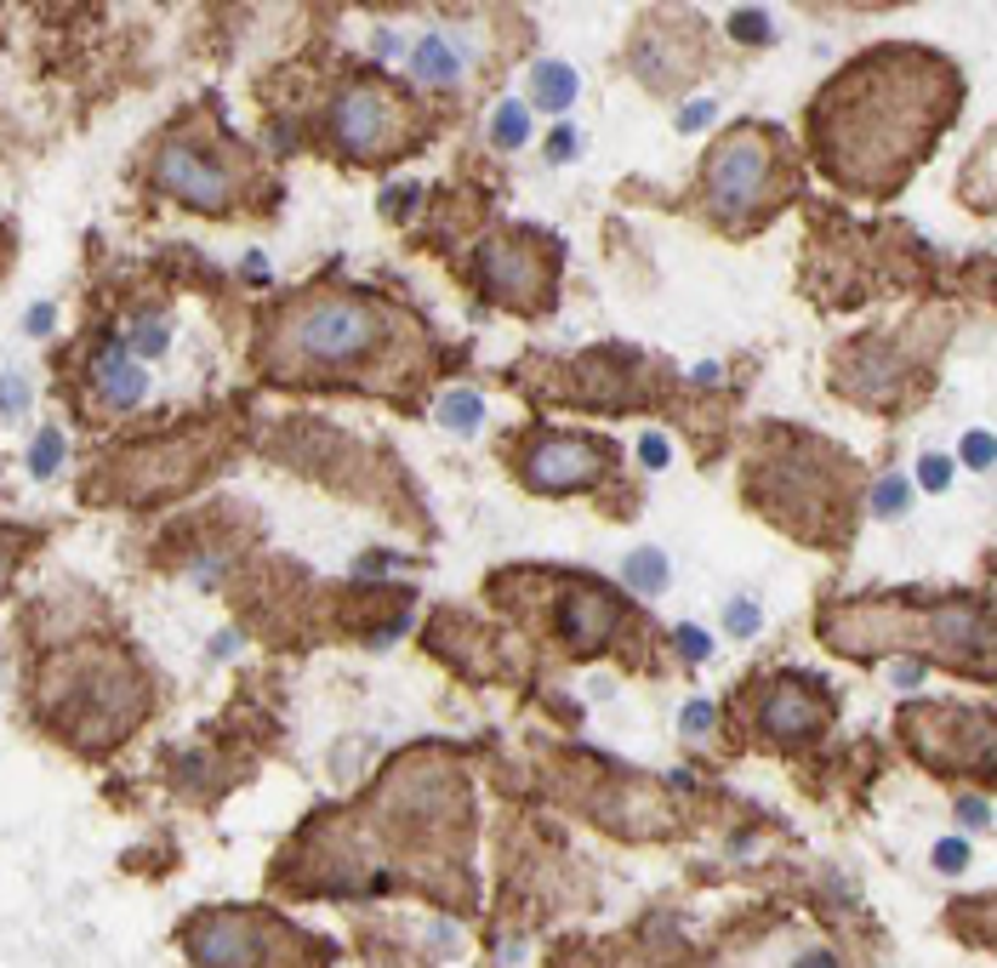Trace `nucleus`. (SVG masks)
Masks as SVG:
<instances>
[{"label":"nucleus","mask_w":997,"mask_h":968,"mask_svg":"<svg viewBox=\"0 0 997 968\" xmlns=\"http://www.w3.org/2000/svg\"><path fill=\"white\" fill-rule=\"evenodd\" d=\"M764 730L776 740H815L827 730V695H820L810 678L781 673L764 695Z\"/></svg>","instance_id":"13"},{"label":"nucleus","mask_w":997,"mask_h":968,"mask_svg":"<svg viewBox=\"0 0 997 968\" xmlns=\"http://www.w3.org/2000/svg\"><path fill=\"white\" fill-rule=\"evenodd\" d=\"M901 730L929 763L981 769L992 775V712H958V707H917L901 718Z\"/></svg>","instance_id":"9"},{"label":"nucleus","mask_w":997,"mask_h":968,"mask_svg":"<svg viewBox=\"0 0 997 968\" xmlns=\"http://www.w3.org/2000/svg\"><path fill=\"white\" fill-rule=\"evenodd\" d=\"M63 451H69L63 433H58V428H46V433L29 444V474H40V479H46V474H58V467H63Z\"/></svg>","instance_id":"23"},{"label":"nucleus","mask_w":997,"mask_h":968,"mask_svg":"<svg viewBox=\"0 0 997 968\" xmlns=\"http://www.w3.org/2000/svg\"><path fill=\"white\" fill-rule=\"evenodd\" d=\"M628 587L644 592V599H656V592L667 587V559H661L656 548H639V553L628 559Z\"/></svg>","instance_id":"20"},{"label":"nucleus","mask_w":997,"mask_h":968,"mask_svg":"<svg viewBox=\"0 0 997 968\" xmlns=\"http://www.w3.org/2000/svg\"><path fill=\"white\" fill-rule=\"evenodd\" d=\"M684 730H690V735H707V730H713V707H707V701H690V707H684Z\"/></svg>","instance_id":"34"},{"label":"nucleus","mask_w":997,"mask_h":968,"mask_svg":"<svg viewBox=\"0 0 997 968\" xmlns=\"http://www.w3.org/2000/svg\"><path fill=\"white\" fill-rule=\"evenodd\" d=\"M679 644L690 650V661H702V655H707V633H702V627H684V633H679Z\"/></svg>","instance_id":"36"},{"label":"nucleus","mask_w":997,"mask_h":968,"mask_svg":"<svg viewBox=\"0 0 997 968\" xmlns=\"http://www.w3.org/2000/svg\"><path fill=\"white\" fill-rule=\"evenodd\" d=\"M889 678L901 684V689H917V684H924V661H901V666H889Z\"/></svg>","instance_id":"35"},{"label":"nucleus","mask_w":997,"mask_h":968,"mask_svg":"<svg viewBox=\"0 0 997 968\" xmlns=\"http://www.w3.org/2000/svg\"><path fill=\"white\" fill-rule=\"evenodd\" d=\"M963 462L975 467V474H986V467H992V439L986 433H969L963 439Z\"/></svg>","instance_id":"29"},{"label":"nucleus","mask_w":997,"mask_h":968,"mask_svg":"<svg viewBox=\"0 0 997 968\" xmlns=\"http://www.w3.org/2000/svg\"><path fill=\"white\" fill-rule=\"evenodd\" d=\"M29 331H35V336L52 331V308H29Z\"/></svg>","instance_id":"38"},{"label":"nucleus","mask_w":997,"mask_h":968,"mask_svg":"<svg viewBox=\"0 0 997 968\" xmlns=\"http://www.w3.org/2000/svg\"><path fill=\"white\" fill-rule=\"evenodd\" d=\"M730 35H735L741 46H769V40H776V23H769L758 7H746V12L730 17Z\"/></svg>","instance_id":"24"},{"label":"nucleus","mask_w":997,"mask_h":968,"mask_svg":"<svg viewBox=\"0 0 997 968\" xmlns=\"http://www.w3.org/2000/svg\"><path fill=\"white\" fill-rule=\"evenodd\" d=\"M183 940L194 968H303L308 957L296 929L263 911H199Z\"/></svg>","instance_id":"6"},{"label":"nucleus","mask_w":997,"mask_h":968,"mask_svg":"<svg viewBox=\"0 0 997 968\" xmlns=\"http://www.w3.org/2000/svg\"><path fill=\"white\" fill-rule=\"evenodd\" d=\"M798 968H838V963H832V952H810V957L798 963Z\"/></svg>","instance_id":"39"},{"label":"nucleus","mask_w":997,"mask_h":968,"mask_svg":"<svg viewBox=\"0 0 997 968\" xmlns=\"http://www.w3.org/2000/svg\"><path fill=\"white\" fill-rule=\"evenodd\" d=\"M405 336V319L360 291H308L273 314L263 365L273 377H348L377 365Z\"/></svg>","instance_id":"2"},{"label":"nucleus","mask_w":997,"mask_h":968,"mask_svg":"<svg viewBox=\"0 0 997 968\" xmlns=\"http://www.w3.org/2000/svg\"><path fill=\"white\" fill-rule=\"evenodd\" d=\"M907 502H912L907 474H884L878 485L866 490V513H872V518H901V513H907Z\"/></svg>","instance_id":"18"},{"label":"nucleus","mask_w":997,"mask_h":968,"mask_svg":"<svg viewBox=\"0 0 997 968\" xmlns=\"http://www.w3.org/2000/svg\"><path fill=\"white\" fill-rule=\"evenodd\" d=\"M639 456H644V467H667V439L661 433H644L639 439Z\"/></svg>","instance_id":"33"},{"label":"nucleus","mask_w":997,"mask_h":968,"mask_svg":"<svg viewBox=\"0 0 997 968\" xmlns=\"http://www.w3.org/2000/svg\"><path fill=\"white\" fill-rule=\"evenodd\" d=\"M986 177H992V143H981V155H975V171H969V188H975V211H986L992 206V188H986Z\"/></svg>","instance_id":"25"},{"label":"nucleus","mask_w":997,"mask_h":968,"mask_svg":"<svg viewBox=\"0 0 997 968\" xmlns=\"http://www.w3.org/2000/svg\"><path fill=\"white\" fill-rule=\"evenodd\" d=\"M730 633H735V638H753V633H758V610L746 604V599L730 604Z\"/></svg>","instance_id":"31"},{"label":"nucleus","mask_w":997,"mask_h":968,"mask_svg":"<svg viewBox=\"0 0 997 968\" xmlns=\"http://www.w3.org/2000/svg\"><path fill=\"white\" fill-rule=\"evenodd\" d=\"M986 821H992L986 798H969V804H963V826H986Z\"/></svg>","instance_id":"37"},{"label":"nucleus","mask_w":997,"mask_h":968,"mask_svg":"<svg viewBox=\"0 0 997 968\" xmlns=\"http://www.w3.org/2000/svg\"><path fill=\"white\" fill-rule=\"evenodd\" d=\"M792 194V166L787 148L769 126H730V137L713 143L702 166V200L713 222H725L730 234H753L769 211H781Z\"/></svg>","instance_id":"5"},{"label":"nucleus","mask_w":997,"mask_h":968,"mask_svg":"<svg viewBox=\"0 0 997 968\" xmlns=\"http://www.w3.org/2000/svg\"><path fill=\"white\" fill-rule=\"evenodd\" d=\"M935 866H940V872H963V866H969V843H958V837L935 843Z\"/></svg>","instance_id":"27"},{"label":"nucleus","mask_w":997,"mask_h":968,"mask_svg":"<svg viewBox=\"0 0 997 968\" xmlns=\"http://www.w3.org/2000/svg\"><path fill=\"white\" fill-rule=\"evenodd\" d=\"M616 622H621V599H616L610 587H598V581H559V615H554V627H559V638L576 655L605 650L610 633H616Z\"/></svg>","instance_id":"12"},{"label":"nucleus","mask_w":997,"mask_h":968,"mask_svg":"<svg viewBox=\"0 0 997 968\" xmlns=\"http://www.w3.org/2000/svg\"><path fill=\"white\" fill-rule=\"evenodd\" d=\"M0 587H7V559H0Z\"/></svg>","instance_id":"40"},{"label":"nucleus","mask_w":997,"mask_h":968,"mask_svg":"<svg viewBox=\"0 0 997 968\" xmlns=\"http://www.w3.org/2000/svg\"><path fill=\"white\" fill-rule=\"evenodd\" d=\"M820 638L838 655H907V650H929L935 661H963L969 673H992V615L986 604H912V599H855V604H832L820 615Z\"/></svg>","instance_id":"3"},{"label":"nucleus","mask_w":997,"mask_h":968,"mask_svg":"<svg viewBox=\"0 0 997 968\" xmlns=\"http://www.w3.org/2000/svg\"><path fill=\"white\" fill-rule=\"evenodd\" d=\"M917 485H924V490H946V485H952V462H946V456H924V462H917Z\"/></svg>","instance_id":"26"},{"label":"nucleus","mask_w":997,"mask_h":968,"mask_svg":"<svg viewBox=\"0 0 997 968\" xmlns=\"http://www.w3.org/2000/svg\"><path fill=\"white\" fill-rule=\"evenodd\" d=\"M554 268H559V252L542 234L513 229L479 245V285L502 308H542L554 296Z\"/></svg>","instance_id":"8"},{"label":"nucleus","mask_w":997,"mask_h":968,"mask_svg":"<svg viewBox=\"0 0 997 968\" xmlns=\"http://www.w3.org/2000/svg\"><path fill=\"white\" fill-rule=\"evenodd\" d=\"M490 143H496V148H525V143H531V109H525V103H502V109H496Z\"/></svg>","instance_id":"21"},{"label":"nucleus","mask_w":997,"mask_h":968,"mask_svg":"<svg viewBox=\"0 0 997 968\" xmlns=\"http://www.w3.org/2000/svg\"><path fill=\"white\" fill-rule=\"evenodd\" d=\"M531 97H536L547 114H564L570 103H576V69H570V63H536Z\"/></svg>","instance_id":"17"},{"label":"nucleus","mask_w":997,"mask_h":968,"mask_svg":"<svg viewBox=\"0 0 997 968\" xmlns=\"http://www.w3.org/2000/svg\"><path fill=\"white\" fill-rule=\"evenodd\" d=\"M23 405H29V388H23L17 377H7V388H0V411H7V416H17Z\"/></svg>","instance_id":"32"},{"label":"nucleus","mask_w":997,"mask_h":968,"mask_svg":"<svg viewBox=\"0 0 997 968\" xmlns=\"http://www.w3.org/2000/svg\"><path fill=\"white\" fill-rule=\"evenodd\" d=\"M610 444L605 439H536L525 456H519V474H525L531 490H547V495H564V490H582L593 479H605L610 467Z\"/></svg>","instance_id":"11"},{"label":"nucleus","mask_w":997,"mask_h":968,"mask_svg":"<svg viewBox=\"0 0 997 968\" xmlns=\"http://www.w3.org/2000/svg\"><path fill=\"white\" fill-rule=\"evenodd\" d=\"M199 444H148V451H137L132 456V474L143 467V479L132 485V495H160V490H178V485H189L194 474H199Z\"/></svg>","instance_id":"15"},{"label":"nucleus","mask_w":997,"mask_h":968,"mask_svg":"<svg viewBox=\"0 0 997 968\" xmlns=\"http://www.w3.org/2000/svg\"><path fill=\"white\" fill-rule=\"evenodd\" d=\"M166 342H171V331H166V319H155V314H143V319H132V331H126V354H166Z\"/></svg>","instance_id":"22"},{"label":"nucleus","mask_w":997,"mask_h":968,"mask_svg":"<svg viewBox=\"0 0 997 968\" xmlns=\"http://www.w3.org/2000/svg\"><path fill=\"white\" fill-rule=\"evenodd\" d=\"M702 126H713V103H707V97H695V103L679 109V132H702Z\"/></svg>","instance_id":"28"},{"label":"nucleus","mask_w":997,"mask_h":968,"mask_svg":"<svg viewBox=\"0 0 997 968\" xmlns=\"http://www.w3.org/2000/svg\"><path fill=\"white\" fill-rule=\"evenodd\" d=\"M411 74L422 86H457L462 81V46L451 35H422L411 46Z\"/></svg>","instance_id":"16"},{"label":"nucleus","mask_w":997,"mask_h":968,"mask_svg":"<svg viewBox=\"0 0 997 968\" xmlns=\"http://www.w3.org/2000/svg\"><path fill=\"white\" fill-rule=\"evenodd\" d=\"M416 137V114L388 81L365 74L331 103V143L348 160H393Z\"/></svg>","instance_id":"7"},{"label":"nucleus","mask_w":997,"mask_h":968,"mask_svg":"<svg viewBox=\"0 0 997 968\" xmlns=\"http://www.w3.org/2000/svg\"><path fill=\"white\" fill-rule=\"evenodd\" d=\"M40 712L81 752H109L148 712V684L120 650H74L40 678Z\"/></svg>","instance_id":"4"},{"label":"nucleus","mask_w":997,"mask_h":968,"mask_svg":"<svg viewBox=\"0 0 997 968\" xmlns=\"http://www.w3.org/2000/svg\"><path fill=\"white\" fill-rule=\"evenodd\" d=\"M963 103V74L924 46H878L810 103V148L832 183L889 194Z\"/></svg>","instance_id":"1"},{"label":"nucleus","mask_w":997,"mask_h":968,"mask_svg":"<svg viewBox=\"0 0 997 968\" xmlns=\"http://www.w3.org/2000/svg\"><path fill=\"white\" fill-rule=\"evenodd\" d=\"M155 183L206 217H222L234 206V171L229 160H217V148H199L189 137H171L160 155H155Z\"/></svg>","instance_id":"10"},{"label":"nucleus","mask_w":997,"mask_h":968,"mask_svg":"<svg viewBox=\"0 0 997 968\" xmlns=\"http://www.w3.org/2000/svg\"><path fill=\"white\" fill-rule=\"evenodd\" d=\"M439 421H445V428H457V433H473L485 421V400H479V393H467V388L445 393V400H439Z\"/></svg>","instance_id":"19"},{"label":"nucleus","mask_w":997,"mask_h":968,"mask_svg":"<svg viewBox=\"0 0 997 968\" xmlns=\"http://www.w3.org/2000/svg\"><path fill=\"white\" fill-rule=\"evenodd\" d=\"M547 160H554V166L576 160V132H570V126H559L554 137H547Z\"/></svg>","instance_id":"30"},{"label":"nucleus","mask_w":997,"mask_h":968,"mask_svg":"<svg viewBox=\"0 0 997 968\" xmlns=\"http://www.w3.org/2000/svg\"><path fill=\"white\" fill-rule=\"evenodd\" d=\"M92 388H97V400H104L109 411H132V405L148 400V377H143V365L126 354V342H104V347H97Z\"/></svg>","instance_id":"14"}]
</instances>
